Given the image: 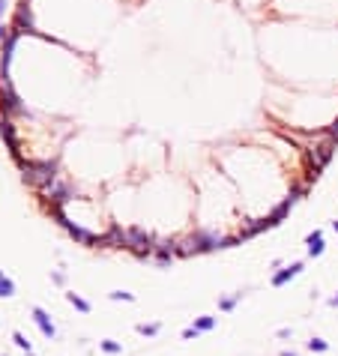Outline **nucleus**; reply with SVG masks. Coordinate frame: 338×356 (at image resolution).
<instances>
[{"label":"nucleus","mask_w":338,"mask_h":356,"mask_svg":"<svg viewBox=\"0 0 338 356\" xmlns=\"http://www.w3.org/2000/svg\"><path fill=\"white\" fill-rule=\"evenodd\" d=\"M306 347H308L311 353H326V350H329V344L323 341V338H317V335H314V338H308V341H306Z\"/></svg>","instance_id":"obj_19"},{"label":"nucleus","mask_w":338,"mask_h":356,"mask_svg":"<svg viewBox=\"0 0 338 356\" xmlns=\"http://www.w3.org/2000/svg\"><path fill=\"white\" fill-rule=\"evenodd\" d=\"M39 194L48 201V207H66L69 201H75V194H78V192L69 186L66 180H60V177H57L54 183H48L45 189H39Z\"/></svg>","instance_id":"obj_4"},{"label":"nucleus","mask_w":338,"mask_h":356,"mask_svg":"<svg viewBox=\"0 0 338 356\" xmlns=\"http://www.w3.org/2000/svg\"><path fill=\"white\" fill-rule=\"evenodd\" d=\"M275 335H278V338H290V329H288V326H281V329H278Z\"/></svg>","instance_id":"obj_24"},{"label":"nucleus","mask_w":338,"mask_h":356,"mask_svg":"<svg viewBox=\"0 0 338 356\" xmlns=\"http://www.w3.org/2000/svg\"><path fill=\"white\" fill-rule=\"evenodd\" d=\"M99 350L108 353V356H120V353H123V344L114 341V338H102V341H99Z\"/></svg>","instance_id":"obj_14"},{"label":"nucleus","mask_w":338,"mask_h":356,"mask_svg":"<svg viewBox=\"0 0 338 356\" xmlns=\"http://www.w3.org/2000/svg\"><path fill=\"white\" fill-rule=\"evenodd\" d=\"M0 135L6 138V144H9L12 156L18 159V138H15V129H12V123H9V120H3V126H0Z\"/></svg>","instance_id":"obj_11"},{"label":"nucleus","mask_w":338,"mask_h":356,"mask_svg":"<svg viewBox=\"0 0 338 356\" xmlns=\"http://www.w3.org/2000/svg\"><path fill=\"white\" fill-rule=\"evenodd\" d=\"M216 324H219V320L212 317V314H201V317H194V324H192V326L204 335V332H212V329H216Z\"/></svg>","instance_id":"obj_12"},{"label":"nucleus","mask_w":338,"mask_h":356,"mask_svg":"<svg viewBox=\"0 0 338 356\" xmlns=\"http://www.w3.org/2000/svg\"><path fill=\"white\" fill-rule=\"evenodd\" d=\"M15 30H27V33H36V27H33V15H30V6H27V0L18 6V12H15Z\"/></svg>","instance_id":"obj_8"},{"label":"nucleus","mask_w":338,"mask_h":356,"mask_svg":"<svg viewBox=\"0 0 338 356\" xmlns=\"http://www.w3.org/2000/svg\"><path fill=\"white\" fill-rule=\"evenodd\" d=\"M198 335H201V332L194 329V326H186V329H183V338H186V341H192V338H198Z\"/></svg>","instance_id":"obj_22"},{"label":"nucleus","mask_w":338,"mask_h":356,"mask_svg":"<svg viewBox=\"0 0 338 356\" xmlns=\"http://www.w3.org/2000/svg\"><path fill=\"white\" fill-rule=\"evenodd\" d=\"M18 165L24 171V183L45 189L48 183L57 180V162H36V159H18Z\"/></svg>","instance_id":"obj_2"},{"label":"nucleus","mask_w":338,"mask_h":356,"mask_svg":"<svg viewBox=\"0 0 338 356\" xmlns=\"http://www.w3.org/2000/svg\"><path fill=\"white\" fill-rule=\"evenodd\" d=\"M9 296H15V281L9 275H3L0 278V299H9Z\"/></svg>","instance_id":"obj_18"},{"label":"nucleus","mask_w":338,"mask_h":356,"mask_svg":"<svg viewBox=\"0 0 338 356\" xmlns=\"http://www.w3.org/2000/svg\"><path fill=\"white\" fill-rule=\"evenodd\" d=\"M332 227H335V230H338V222H332Z\"/></svg>","instance_id":"obj_28"},{"label":"nucleus","mask_w":338,"mask_h":356,"mask_svg":"<svg viewBox=\"0 0 338 356\" xmlns=\"http://www.w3.org/2000/svg\"><path fill=\"white\" fill-rule=\"evenodd\" d=\"M0 108H3V114H9V117H15V114H27V108L21 105V99L15 96V90H12L9 81L0 84Z\"/></svg>","instance_id":"obj_5"},{"label":"nucleus","mask_w":338,"mask_h":356,"mask_svg":"<svg viewBox=\"0 0 338 356\" xmlns=\"http://www.w3.org/2000/svg\"><path fill=\"white\" fill-rule=\"evenodd\" d=\"M114 302H135V293H129V291H111L108 293Z\"/></svg>","instance_id":"obj_20"},{"label":"nucleus","mask_w":338,"mask_h":356,"mask_svg":"<svg viewBox=\"0 0 338 356\" xmlns=\"http://www.w3.org/2000/svg\"><path fill=\"white\" fill-rule=\"evenodd\" d=\"M240 240L237 237H222L216 234V230H207V227H198L194 234L186 240L189 245V258L192 255H204V252H216V248H230V245H237Z\"/></svg>","instance_id":"obj_1"},{"label":"nucleus","mask_w":338,"mask_h":356,"mask_svg":"<svg viewBox=\"0 0 338 356\" xmlns=\"http://www.w3.org/2000/svg\"><path fill=\"white\" fill-rule=\"evenodd\" d=\"M51 281H54V284H66V275L60 270H54V273H51Z\"/></svg>","instance_id":"obj_23"},{"label":"nucleus","mask_w":338,"mask_h":356,"mask_svg":"<svg viewBox=\"0 0 338 356\" xmlns=\"http://www.w3.org/2000/svg\"><path fill=\"white\" fill-rule=\"evenodd\" d=\"M3 6H6V0H0V15H3Z\"/></svg>","instance_id":"obj_27"},{"label":"nucleus","mask_w":338,"mask_h":356,"mask_svg":"<svg viewBox=\"0 0 338 356\" xmlns=\"http://www.w3.org/2000/svg\"><path fill=\"white\" fill-rule=\"evenodd\" d=\"M240 299H242V291H237V293H230V296H222V299H219V308H222V311H234Z\"/></svg>","instance_id":"obj_15"},{"label":"nucleus","mask_w":338,"mask_h":356,"mask_svg":"<svg viewBox=\"0 0 338 356\" xmlns=\"http://www.w3.org/2000/svg\"><path fill=\"white\" fill-rule=\"evenodd\" d=\"M66 302H69V306H75L81 314H90V311H93V306H90L84 296H78V293H66Z\"/></svg>","instance_id":"obj_13"},{"label":"nucleus","mask_w":338,"mask_h":356,"mask_svg":"<svg viewBox=\"0 0 338 356\" xmlns=\"http://www.w3.org/2000/svg\"><path fill=\"white\" fill-rule=\"evenodd\" d=\"M306 245H308V258H320L323 255V234L320 230H314V234H308V240H306Z\"/></svg>","instance_id":"obj_10"},{"label":"nucleus","mask_w":338,"mask_h":356,"mask_svg":"<svg viewBox=\"0 0 338 356\" xmlns=\"http://www.w3.org/2000/svg\"><path fill=\"white\" fill-rule=\"evenodd\" d=\"M326 135H329V141H332V144H338V120H335L332 126L326 129Z\"/></svg>","instance_id":"obj_21"},{"label":"nucleus","mask_w":338,"mask_h":356,"mask_svg":"<svg viewBox=\"0 0 338 356\" xmlns=\"http://www.w3.org/2000/svg\"><path fill=\"white\" fill-rule=\"evenodd\" d=\"M12 341H15V347H18V350H24L27 356H33V344H30V338L24 332H12Z\"/></svg>","instance_id":"obj_16"},{"label":"nucleus","mask_w":338,"mask_h":356,"mask_svg":"<svg viewBox=\"0 0 338 356\" xmlns=\"http://www.w3.org/2000/svg\"><path fill=\"white\" fill-rule=\"evenodd\" d=\"M126 240H129V252L132 255H138L141 260H147V258H153V248H156V237L153 234H147L144 227H138V225H132V227H126Z\"/></svg>","instance_id":"obj_3"},{"label":"nucleus","mask_w":338,"mask_h":356,"mask_svg":"<svg viewBox=\"0 0 338 356\" xmlns=\"http://www.w3.org/2000/svg\"><path fill=\"white\" fill-rule=\"evenodd\" d=\"M329 306H332V308H338V293H335V296L329 299Z\"/></svg>","instance_id":"obj_26"},{"label":"nucleus","mask_w":338,"mask_h":356,"mask_svg":"<svg viewBox=\"0 0 338 356\" xmlns=\"http://www.w3.org/2000/svg\"><path fill=\"white\" fill-rule=\"evenodd\" d=\"M30 314H33V324L39 326V332L48 338V341H54V338H57V326H54V320H51V314L42 306H30Z\"/></svg>","instance_id":"obj_6"},{"label":"nucleus","mask_w":338,"mask_h":356,"mask_svg":"<svg viewBox=\"0 0 338 356\" xmlns=\"http://www.w3.org/2000/svg\"><path fill=\"white\" fill-rule=\"evenodd\" d=\"M302 270H306V263L302 260H296V263H290V266H284V270H278V273H273V278H270V284L273 288H284L290 278H296Z\"/></svg>","instance_id":"obj_7"},{"label":"nucleus","mask_w":338,"mask_h":356,"mask_svg":"<svg viewBox=\"0 0 338 356\" xmlns=\"http://www.w3.org/2000/svg\"><path fill=\"white\" fill-rule=\"evenodd\" d=\"M0 278H3V270H0Z\"/></svg>","instance_id":"obj_29"},{"label":"nucleus","mask_w":338,"mask_h":356,"mask_svg":"<svg viewBox=\"0 0 338 356\" xmlns=\"http://www.w3.org/2000/svg\"><path fill=\"white\" fill-rule=\"evenodd\" d=\"M135 329H138V335L153 338V335H159V332H162V324H138Z\"/></svg>","instance_id":"obj_17"},{"label":"nucleus","mask_w":338,"mask_h":356,"mask_svg":"<svg viewBox=\"0 0 338 356\" xmlns=\"http://www.w3.org/2000/svg\"><path fill=\"white\" fill-rule=\"evenodd\" d=\"M290 207H293V201L290 198H284L273 212H270V216H266V225H270V227H275V225H281V219L284 216H288V212H290Z\"/></svg>","instance_id":"obj_9"},{"label":"nucleus","mask_w":338,"mask_h":356,"mask_svg":"<svg viewBox=\"0 0 338 356\" xmlns=\"http://www.w3.org/2000/svg\"><path fill=\"white\" fill-rule=\"evenodd\" d=\"M278 356H299V353H296V350H281Z\"/></svg>","instance_id":"obj_25"}]
</instances>
